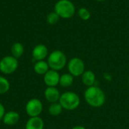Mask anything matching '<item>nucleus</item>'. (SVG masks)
Returning <instances> with one entry per match:
<instances>
[{
  "mask_svg": "<svg viewBox=\"0 0 129 129\" xmlns=\"http://www.w3.org/2000/svg\"><path fill=\"white\" fill-rule=\"evenodd\" d=\"M85 100L87 104L92 107H101L106 101V96L102 89L97 86L88 87L84 94Z\"/></svg>",
  "mask_w": 129,
  "mask_h": 129,
  "instance_id": "obj_1",
  "label": "nucleus"
},
{
  "mask_svg": "<svg viewBox=\"0 0 129 129\" xmlns=\"http://www.w3.org/2000/svg\"><path fill=\"white\" fill-rule=\"evenodd\" d=\"M54 11L60 17L70 19L75 14L76 8L74 4L70 0H59L54 5Z\"/></svg>",
  "mask_w": 129,
  "mask_h": 129,
  "instance_id": "obj_2",
  "label": "nucleus"
},
{
  "mask_svg": "<svg viewBox=\"0 0 129 129\" xmlns=\"http://www.w3.org/2000/svg\"><path fill=\"white\" fill-rule=\"evenodd\" d=\"M48 64L51 70L56 71L61 70L67 64V57L65 54L59 50L52 51L48 56Z\"/></svg>",
  "mask_w": 129,
  "mask_h": 129,
  "instance_id": "obj_3",
  "label": "nucleus"
},
{
  "mask_svg": "<svg viewBox=\"0 0 129 129\" xmlns=\"http://www.w3.org/2000/svg\"><path fill=\"white\" fill-rule=\"evenodd\" d=\"M59 103L63 109L67 110H74L80 104V98L79 95L73 91H67L60 95Z\"/></svg>",
  "mask_w": 129,
  "mask_h": 129,
  "instance_id": "obj_4",
  "label": "nucleus"
},
{
  "mask_svg": "<svg viewBox=\"0 0 129 129\" xmlns=\"http://www.w3.org/2000/svg\"><path fill=\"white\" fill-rule=\"evenodd\" d=\"M18 68V60L12 55H8L0 60V71L5 75L14 73Z\"/></svg>",
  "mask_w": 129,
  "mask_h": 129,
  "instance_id": "obj_5",
  "label": "nucleus"
},
{
  "mask_svg": "<svg viewBox=\"0 0 129 129\" xmlns=\"http://www.w3.org/2000/svg\"><path fill=\"white\" fill-rule=\"evenodd\" d=\"M43 110V105L42 101L37 98H32L26 104L25 110L26 114L29 117L39 116Z\"/></svg>",
  "mask_w": 129,
  "mask_h": 129,
  "instance_id": "obj_6",
  "label": "nucleus"
},
{
  "mask_svg": "<svg viewBox=\"0 0 129 129\" xmlns=\"http://www.w3.org/2000/svg\"><path fill=\"white\" fill-rule=\"evenodd\" d=\"M67 68L69 73H70L74 77H79L82 76L85 72V66L82 59L79 57H73L69 61Z\"/></svg>",
  "mask_w": 129,
  "mask_h": 129,
  "instance_id": "obj_7",
  "label": "nucleus"
},
{
  "mask_svg": "<svg viewBox=\"0 0 129 129\" xmlns=\"http://www.w3.org/2000/svg\"><path fill=\"white\" fill-rule=\"evenodd\" d=\"M60 75L58 71L54 70H49L43 77L45 84L48 87H56L60 82Z\"/></svg>",
  "mask_w": 129,
  "mask_h": 129,
  "instance_id": "obj_8",
  "label": "nucleus"
},
{
  "mask_svg": "<svg viewBox=\"0 0 129 129\" xmlns=\"http://www.w3.org/2000/svg\"><path fill=\"white\" fill-rule=\"evenodd\" d=\"M48 49L43 44H39L36 45L32 51L33 58L36 61L44 60L48 57Z\"/></svg>",
  "mask_w": 129,
  "mask_h": 129,
  "instance_id": "obj_9",
  "label": "nucleus"
},
{
  "mask_svg": "<svg viewBox=\"0 0 129 129\" xmlns=\"http://www.w3.org/2000/svg\"><path fill=\"white\" fill-rule=\"evenodd\" d=\"M60 95L59 90L56 87H47L44 92L45 98L51 104L59 101Z\"/></svg>",
  "mask_w": 129,
  "mask_h": 129,
  "instance_id": "obj_10",
  "label": "nucleus"
},
{
  "mask_svg": "<svg viewBox=\"0 0 129 129\" xmlns=\"http://www.w3.org/2000/svg\"><path fill=\"white\" fill-rule=\"evenodd\" d=\"M19 120H20V114L17 112L13 110L6 112L2 119L3 123L9 126L16 125L19 122Z\"/></svg>",
  "mask_w": 129,
  "mask_h": 129,
  "instance_id": "obj_11",
  "label": "nucleus"
},
{
  "mask_svg": "<svg viewBox=\"0 0 129 129\" xmlns=\"http://www.w3.org/2000/svg\"><path fill=\"white\" fill-rule=\"evenodd\" d=\"M44 126L45 123L41 117H29L26 122L25 129H44Z\"/></svg>",
  "mask_w": 129,
  "mask_h": 129,
  "instance_id": "obj_12",
  "label": "nucleus"
},
{
  "mask_svg": "<svg viewBox=\"0 0 129 129\" xmlns=\"http://www.w3.org/2000/svg\"><path fill=\"white\" fill-rule=\"evenodd\" d=\"M33 70L36 74L44 76L50 70V67H49L47 61L39 60L35 63V64L33 66Z\"/></svg>",
  "mask_w": 129,
  "mask_h": 129,
  "instance_id": "obj_13",
  "label": "nucleus"
},
{
  "mask_svg": "<svg viewBox=\"0 0 129 129\" xmlns=\"http://www.w3.org/2000/svg\"><path fill=\"white\" fill-rule=\"evenodd\" d=\"M82 80L84 85H85L88 87L93 86L95 81H96V77L95 74L91 71V70H87L83 73L82 75Z\"/></svg>",
  "mask_w": 129,
  "mask_h": 129,
  "instance_id": "obj_14",
  "label": "nucleus"
},
{
  "mask_svg": "<svg viewBox=\"0 0 129 129\" xmlns=\"http://www.w3.org/2000/svg\"><path fill=\"white\" fill-rule=\"evenodd\" d=\"M11 55L15 58H20L24 53V47L20 42H15L12 45L11 48Z\"/></svg>",
  "mask_w": 129,
  "mask_h": 129,
  "instance_id": "obj_15",
  "label": "nucleus"
},
{
  "mask_svg": "<svg viewBox=\"0 0 129 129\" xmlns=\"http://www.w3.org/2000/svg\"><path fill=\"white\" fill-rule=\"evenodd\" d=\"M73 81L74 76H73L70 73H64L62 76H60L59 84L63 88H67L73 85Z\"/></svg>",
  "mask_w": 129,
  "mask_h": 129,
  "instance_id": "obj_16",
  "label": "nucleus"
},
{
  "mask_svg": "<svg viewBox=\"0 0 129 129\" xmlns=\"http://www.w3.org/2000/svg\"><path fill=\"white\" fill-rule=\"evenodd\" d=\"M62 110H63V107L59 102L52 103L48 108V113L54 116H59L62 113Z\"/></svg>",
  "mask_w": 129,
  "mask_h": 129,
  "instance_id": "obj_17",
  "label": "nucleus"
},
{
  "mask_svg": "<svg viewBox=\"0 0 129 129\" xmlns=\"http://www.w3.org/2000/svg\"><path fill=\"white\" fill-rule=\"evenodd\" d=\"M10 89V82L4 76H0V94H6Z\"/></svg>",
  "mask_w": 129,
  "mask_h": 129,
  "instance_id": "obj_18",
  "label": "nucleus"
},
{
  "mask_svg": "<svg viewBox=\"0 0 129 129\" xmlns=\"http://www.w3.org/2000/svg\"><path fill=\"white\" fill-rule=\"evenodd\" d=\"M60 18V17H59V15L55 11H52V12H51V13H49L48 14V16H47V22L50 25H54V24L57 23Z\"/></svg>",
  "mask_w": 129,
  "mask_h": 129,
  "instance_id": "obj_19",
  "label": "nucleus"
},
{
  "mask_svg": "<svg viewBox=\"0 0 129 129\" xmlns=\"http://www.w3.org/2000/svg\"><path fill=\"white\" fill-rule=\"evenodd\" d=\"M78 15L82 20H88L91 17V12L86 8H81L78 11Z\"/></svg>",
  "mask_w": 129,
  "mask_h": 129,
  "instance_id": "obj_20",
  "label": "nucleus"
},
{
  "mask_svg": "<svg viewBox=\"0 0 129 129\" xmlns=\"http://www.w3.org/2000/svg\"><path fill=\"white\" fill-rule=\"evenodd\" d=\"M5 113L6 112H5V108L4 105L2 103H0V121L2 120Z\"/></svg>",
  "mask_w": 129,
  "mask_h": 129,
  "instance_id": "obj_21",
  "label": "nucleus"
},
{
  "mask_svg": "<svg viewBox=\"0 0 129 129\" xmlns=\"http://www.w3.org/2000/svg\"><path fill=\"white\" fill-rule=\"evenodd\" d=\"M71 129H86L85 127H83V126H81V125H78V126H75V127H73V128Z\"/></svg>",
  "mask_w": 129,
  "mask_h": 129,
  "instance_id": "obj_22",
  "label": "nucleus"
},
{
  "mask_svg": "<svg viewBox=\"0 0 129 129\" xmlns=\"http://www.w3.org/2000/svg\"><path fill=\"white\" fill-rule=\"evenodd\" d=\"M96 1H98V2H104L106 0H96Z\"/></svg>",
  "mask_w": 129,
  "mask_h": 129,
  "instance_id": "obj_23",
  "label": "nucleus"
},
{
  "mask_svg": "<svg viewBox=\"0 0 129 129\" xmlns=\"http://www.w3.org/2000/svg\"><path fill=\"white\" fill-rule=\"evenodd\" d=\"M128 84H129V79H128Z\"/></svg>",
  "mask_w": 129,
  "mask_h": 129,
  "instance_id": "obj_24",
  "label": "nucleus"
}]
</instances>
